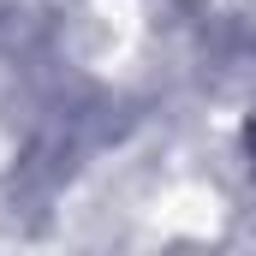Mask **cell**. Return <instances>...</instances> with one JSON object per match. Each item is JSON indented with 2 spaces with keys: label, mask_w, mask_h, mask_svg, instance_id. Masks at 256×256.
<instances>
[{
  "label": "cell",
  "mask_w": 256,
  "mask_h": 256,
  "mask_svg": "<svg viewBox=\"0 0 256 256\" xmlns=\"http://www.w3.org/2000/svg\"><path fill=\"white\" fill-rule=\"evenodd\" d=\"M250 149H256V137H250Z\"/></svg>",
  "instance_id": "obj_1"
}]
</instances>
